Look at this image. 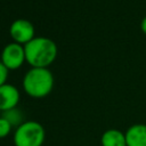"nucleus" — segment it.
<instances>
[{
    "label": "nucleus",
    "mask_w": 146,
    "mask_h": 146,
    "mask_svg": "<svg viewBox=\"0 0 146 146\" xmlns=\"http://www.w3.org/2000/svg\"><path fill=\"white\" fill-rule=\"evenodd\" d=\"M102 146H127L125 133L119 129H108L100 137Z\"/></svg>",
    "instance_id": "6e6552de"
},
{
    "label": "nucleus",
    "mask_w": 146,
    "mask_h": 146,
    "mask_svg": "<svg viewBox=\"0 0 146 146\" xmlns=\"http://www.w3.org/2000/svg\"><path fill=\"white\" fill-rule=\"evenodd\" d=\"M11 129H13L11 124H10L5 117L0 116V138L7 137V136L10 133Z\"/></svg>",
    "instance_id": "9d476101"
},
{
    "label": "nucleus",
    "mask_w": 146,
    "mask_h": 146,
    "mask_svg": "<svg viewBox=\"0 0 146 146\" xmlns=\"http://www.w3.org/2000/svg\"><path fill=\"white\" fill-rule=\"evenodd\" d=\"M46 131L36 121H25L15 129L13 140L15 146H42Z\"/></svg>",
    "instance_id": "7ed1b4c3"
},
{
    "label": "nucleus",
    "mask_w": 146,
    "mask_h": 146,
    "mask_svg": "<svg viewBox=\"0 0 146 146\" xmlns=\"http://www.w3.org/2000/svg\"><path fill=\"white\" fill-rule=\"evenodd\" d=\"M125 133L127 146H146V124L135 123L130 125Z\"/></svg>",
    "instance_id": "0eeeda50"
},
{
    "label": "nucleus",
    "mask_w": 146,
    "mask_h": 146,
    "mask_svg": "<svg viewBox=\"0 0 146 146\" xmlns=\"http://www.w3.org/2000/svg\"><path fill=\"white\" fill-rule=\"evenodd\" d=\"M24 62H26V57L23 44L13 41L5 46L1 52V63L7 67L8 71H15L19 68Z\"/></svg>",
    "instance_id": "20e7f679"
},
{
    "label": "nucleus",
    "mask_w": 146,
    "mask_h": 146,
    "mask_svg": "<svg viewBox=\"0 0 146 146\" xmlns=\"http://www.w3.org/2000/svg\"><path fill=\"white\" fill-rule=\"evenodd\" d=\"M1 116L5 117L10 124L13 128H17L19 127L24 121V113L22 112V110L17 108V107H14V108H10V110H7L5 112L1 113Z\"/></svg>",
    "instance_id": "1a4fd4ad"
},
{
    "label": "nucleus",
    "mask_w": 146,
    "mask_h": 146,
    "mask_svg": "<svg viewBox=\"0 0 146 146\" xmlns=\"http://www.w3.org/2000/svg\"><path fill=\"white\" fill-rule=\"evenodd\" d=\"M8 72L9 71L7 70V67L0 60V86L7 83L6 81H7V78H8Z\"/></svg>",
    "instance_id": "9b49d317"
},
{
    "label": "nucleus",
    "mask_w": 146,
    "mask_h": 146,
    "mask_svg": "<svg viewBox=\"0 0 146 146\" xmlns=\"http://www.w3.org/2000/svg\"><path fill=\"white\" fill-rule=\"evenodd\" d=\"M19 98H21L19 91L14 84L5 83L0 86V111L1 112L17 107Z\"/></svg>",
    "instance_id": "423d86ee"
},
{
    "label": "nucleus",
    "mask_w": 146,
    "mask_h": 146,
    "mask_svg": "<svg viewBox=\"0 0 146 146\" xmlns=\"http://www.w3.org/2000/svg\"><path fill=\"white\" fill-rule=\"evenodd\" d=\"M1 113H2V112H1V111H0V116H1Z\"/></svg>",
    "instance_id": "ddd939ff"
},
{
    "label": "nucleus",
    "mask_w": 146,
    "mask_h": 146,
    "mask_svg": "<svg viewBox=\"0 0 146 146\" xmlns=\"http://www.w3.org/2000/svg\"><path fill=\"white\" fill-rule=\"evenodd\" d=\"M26 63L31 67H48L57 57V44L46 36H35L24 44Z\"/></svg>",
    "instance_id": "f257e3e1"
},
{
    "label": "nucleus",
    "mask_w": 146,
    "mask_h": 146,
    "mask_svg": "<svg viewBox=\"0 0 146 146\" xmlns=\"http://www.w3.org/2000/svg\"><path fill=\"white\" fill-rule=\"evenodd\" d=\"M140 30H141V32L146 35V16L141 19V22H140Z\"/></svg>",
    "instance_id": "f8f14e48"
},
{
    "label": "nucleus",
    "mask_w": 146,
    "mask_h": 146,
    "mask_svg": "<svg viewBox=\"0 0 146 146\" xmlns=\"http://www.w3.org/2000/svg\"><path fill=\"white\" fill-rule=\"evenodd\" d=\"M34 33H35V30L33 24L30 21L24 18H18L14 21L9 27V34L13 41L23 46L30 42L33 38H35Z\"/></svg>",
    "instance_id": "39448f33"
},
{
    "label": "nucleus",
    "mask_w": 146,
    "mask_h": 146,
    "mask_svg": "<svg viewBox=\"0 0 146 146\" xmlns=\"http://www.w3.org/2000/svg\"><path fill=\"white\" fill-rule=\"evenodd\" d=\"M55 79L47 67H31L24 75L22 87L32 98H44L54 89Z\"/></svg>",
    "instance_id": "f03ea898"
}]
</instances>
